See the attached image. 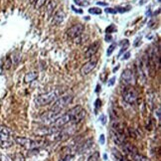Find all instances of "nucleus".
I'll use <instances>...</instances> for the list:
<instances>
[{
    "label": "nucleus",
    "instance_id": "14",
    "mask_svg": "<svg viewBox=\"0 0 161 161\" xmlns=\"http://www.w3.org/2000/svg\"><path fill=\"white\" fill-rule=\"evenodd\" d=\"M111 130L116 132H124V124L120 120H112L111 121Z\"/></svg>",
    "mask_w": 161,
    "mask_h": 161
},
{
    "label": "nucleus",
    "instance_id": "16",
    "mask_svg": "<svg viewBox=\"0 0 161 161\" xmlns=\"http://www.w3.org/2000/svg\"><path fill=\"white\" fill-rule=\"evenodd\" d=\"M38 78V73L37 72H30V73H27L24 77V82L26 84H29L32 83L33 80H35Z\"/></svg>",
    "mask_w": 161,
    "mask_h": 161
},
{
    "label": "nucleus",
    "instance_id": "40",
    "mask_svg": "<svg viewBox=\"0 0 161 161\" xmlns=\"http://www.w3.org/2000/svg\"><path fill=\"white\" fill-rule=\"evenodd\" d=\"M157 1H158V2H160V0H157Z\"/></svg>",
    "mask_w": 161,
    "mask_h": 161
},
{
    "label": "nucleus",
    "instance_id": "23",
    "mask_svg": "<svg viewBox=\"0 0 161 161\" xmlns=\"http://www.w3.org/2000/svg\"><path fill=\"white\" fill-rule=\"evenodd\" d=\"M98 160H99V153L98 152V151H96V152H94V153L88 158V161H98Z\"/></svg>",
    "mask_w": 161,
    "mask_h": 161
},
{
    "label": "nucleus",
    "instance_id": "8",
    "mask_svg": "<svg viewBox=\"0 0 161 161\" xmlns=\"http://www.w3.org/2000/svg\"><path fill=\"white\" fill-rule=\"evenodd\" d=\"M71 120H72V118H71L70 115L68 112H66V113H63V115H61L58 118H57L53 124H51V126H55V127H59V128H61V127L65 126L66 124H70Z\"/></svg>",
    "mask_w": 161,
    "mask_h": 161
},
{
    "label": "nucleus",
    "instance_id": "7",
    "mask_svg": "<svg viewBox=\"0 0 161 161\" xmlns=\"http://www.w3.org/2000/svg\"><path fill=\"white\" fill-rule=\"evenodd\" d=\"M84 31H85V26L83 24H75L67 30V36L70 39L75 40L76 38L82 35Z\"/></svg>",
    "mask_w": 161,
    "mask_h": 161
},
{
    "label": "nucleus",
    "instance_id": "29",
    "mask_svg": "<svg viewBox=\"0 0 161 161\" xmlns=\"http://www.w3.org/2000/svg\"><path fill=\"white\" fill-rule=\"evenodd\" d=\"M115 30H116L115 26L113 25V24H111V25H110V27H107V28L106 32L107 33V34H111V33H112L113 31H115Z\"/></svg>",
    "mask_w": 161,
    "mask_h": 161
},
{
    "label": "nucleus",
    "instance_id": "6",
    "mask_svg": "<svg viewBox=\"0 0 161 161\" xmlns=\"http://www.w3.org/2000/svg\"><path fill=\"white\" fill-rule=\"evenodd\" d=\"M120 83L122 85H124L125 87L133 86V85H135L136 78H135L134 73L129 69L124 70V72H122L121 76H120Z\"/></svg>",
    "mask_w": 161,
    "mask_h": 161
},
{
    "label": "nucleus",
    "instance_id": "36",
    "mask_svg": "<svg viewBox=\"0 0 161 161\" xmlns=\"http://www.w3.org/2000/svg\"><path fill=\"white\" fill-rule=\"evenodd\" d=\"M111 39H112V38H111V36L110 35V36H108V35H107L106 36V41L107 42H111Z\"/></svg>",
    "mask_w": 161,
    "mask_h": 161
},
{
    "label": "nucleus",
    "instance_id": "31",
    "mask_svg": "<svg viewBox=\"0 0 161 161\" xmlns=\"http://www.w3.org/2000/svg\"><path fill=\"white\" fill-rule=\"evenodd\" d=\"M11 64H12V61H11V59L10 58H8L7 60H6V66H5V68L6 69H10V67H11Z\"/></svg>",
    "mask_w": 161,
    "mask_h": 161
},
{
    "label": "nucleus",
    "instance_id": "26",
    "mask_svg": "<svg viewBox=\"0 0 161 161\" xmlns=\"http://www.w3.org/2000/svg\"><path fill=\"white\" fill-rule=\"evenodd\" d=\"M116 48V43H112L110 47H108V49H107V57L108 56H111L112 54V52L115 51V49Z\"/></svg>",
    "mask_w": 161,
    "mask_h": 161
},
{
    "label": "nucleus",
    "instance_id": "19",
    "mask_svg": "<svg viewBox=\"0 0 161 161\" xmlns=\"http://www.w3.org/2000/svg\"><path fill=\"white\" fill-rule=\"evenodd\" d=\"M55 7H56V3L54 2V1H50V2H48V4H47V13L49 14V15H51L52 13H53V11H54V9H55Z\"/></svg>",
    "mask_w": 161,
    "mask_h": 161
},
{
    "label": "nucleus",
    "instance_id": "2",
    "mask_svg": "<svg viewBox=\"0 0 161 161\" xmlns=\"http://www.w3.org/2000/svg\"><path fill=\"white\" fill-rule=\"evenodd\" d=\"M73 98H74V97H73L72 94H69V93L68 94H62L53 102V105H52V107H51V110L62 111L64 108H66L69 105L72 103Z\"/></svg>",
    "mask_w": 161,
    "mask_h": 161
},
{
    "label": "nucleus",
    "instance_id": "4",
    "mask_svg": "<svg viewBox=\"0 0 161 161\" xmlns=\"http://www.w3.org/2000/svg\"><path fill=\"white\" fill-rule=\"evenodd\" d=\"M122 98L129 105H134L138 98V94L132 86H127L124 87V91H122Z\"/></svg>",
    "mask_w": 161,
    "mask_h": 161
},
{
    "label": "nucleus",
    "instance_id": "24",
    "mask_svg": "<svg viewBox=\"0 0 161 161\" xmlns=\"http://www.w3.org/2000/svg\"><path fill=\"white\" fill-rule=\"evenodd\" d=\"M74 2L77 4V5L82 6V7H84V6H89V4L88 0H74Z\"/></svg>",
    "mask_w": 161,
    "mask_h": 161
},
{
    "label": "nucleus",
    "instance_id": "15",
    "mask_svg": "<svg viewBox=\"0 0 161 161\" xmlns=\"http://www.w3.org/2000/svg\"><path fill=\"white\" fill-rule=\"evenodd\" d=\"M93 145H94V140H93V139H89V140H87L86 142L83 143V144L80 145V147L78 148V152H79V153H84V152H86V151H88L89 148L92 147Z\"/></svg>",
    "mask_w": 161,
    "mask_h": 161
},
{
    "label": "nucleus",
    "instance_id": "25",
    "mask_svg": "<svg viewBox=\"0 0 161 161\" xmlns=\"http://www.w3.org/2000/svg\"><path fill=\"white\" fill-rule=\"evenodd\" d=\"M89 12L91 14H94V15H99V14H102V9H99L98 7H93L91 9H89Z\"/></svg>",
    "mask_w": 161,
    "mask_h": 161
},
{
    "label": "nucleus",
    "instance_id": "5",
    "mask_svg": "<svg viewBox=\"0 0 161 161\" xmlns=\"http://www.w3.org/2000/svg\"><path fill=\"white\" fill-rule=\"evenodd\" d=\"M61 115H62V113H61V111H59L50 110L48 111H45L44 113H42L40 116V120L43 124L51 125Z\"/></svg>",
    "mask_w": 161,
    "mask_h": 161
},
{
    "label": "nucleus",
    "instance_id": "38",
    "mask_svg": "<svg viewBox=\"0 0 161 161\" xmlns=\"http://www.w3.org/2000/svg\"><path fill=\"white\" fill-rule=\"evenodd\" d=\"M98 5H101V6H107V3H103V2H98Z\"/></svg>",
    "mask_w": 161,
    "mask_h": 161
},
{
    "label": "nucleus",
    "instance_id": "28",
    "mask_svg": "<svg viewBox=\"0 0 161 161\" xmlns=\"http://www.w3.org/2000/svg\"><path fill=\"white\" fill-rule=\"evenodd\" d=\"M116 9V11L117 12H120V13H124V12H127V11H129V9H130V7L129 6H127V7H117V8H115Z\"/></svg>",
    "mask_w": 161,
    "mask_h": 161
},
{
    "label": "nucleus",
    "instance_id": "1",
    "mask_svg": "<svg viewBox=\"0 0 161 161\" xmlns=\"http://www.w3.org/2000/svg\"><path fill=\"white\" fill-rule=\"evenodd\" d=\"M62 94H63L62 89H54L53 91H50L46 94H40V96H38L35 98V103L39 107L48 106V105H50V103L54 102Z\"/></svg>",
    "mask_w": 161,
    "mask_h": 161
},
{
    "label": "nucleus",
    "instance_id": "22",
    "mask_svg": "<svg viewBox=\"0 0 161 161\" xmlns=\"http://www.w3.org/2000/svg\"><path fill=\"white\" fill-rule=\"evenodd\" d=\"M35 9H40L41 7H43L45 4H46V1L47 0H35Z\"/></svg>",
    "mask_w": 161,
    "mask_h": 161
},
{
    "label": "nucleus",
    "instance_id": "3",
    "mask_svg": "<svg viewBox=\"0 0 161 161\" xmlns=\"http://www.w3.org/2000/svg\"><path fill=\"white\" fill-rule=\"evenodd\" d=\"M14 141L19 144L22 147H24L26 149L33 150L41 147L42 145L44 144V141H39V140H32L30 138H27V137H21V136H16L14 137Z\"/></svg>",
    "mask_w": 161,
    "mask_h": 161
},
{
    "label": "nucleus",
    "instance_id": "21",
    "mask_svg": "<svg viewBox=\"0 0 161 161\" xmlns=\"http://www.w3.org/2000/svg\"><path fill=\"white\" fill-rule=\"evenodd\" d=\"M21 60V57H20V54L18 53V52H15L13 55H12V61L14 64H18L19 62H20Z\"/></svg>",
    "mask_w": 161,
    "mask_h": 161
},
{
    "label": "nucleus",
    "instance_id": "10",
    "mask_svg": "<svg viewBox=\"0 0 161 161\" xmlns=\"http://www.w3.org/2000/svg\"><path fill=\"white\" fill-rule=\"evenodd\" d=\"M99 48H101V42L99 41H96L92 45H89L88 47L87 51L85 52V58H88V59L93 58V57L97 54V52L98 51Z\"/></svg>",
    "mask_w": 161,
    "mask_h": 161
},
{
    "label": "nucleus",
    "instance_id": "9",
    "mask_svg": "<svg viewBox=\"0 0 161 161\" xmlns=\"http://www.w3.org/2000/svg\"><path fill=\"white\" fill-rule=\"evenodd\" d=\"M97 63H98L97 59H92V60L88 61V62L86 64H84L83 67L80 68V74L83 76L89 75L94 68L97 67Z\"/></svg>",
    "mask_w": 161,
    "mask_h": 161
},
{
    "label": "nucleus",
    "instance_id": "27",
    "mask_svg": "<svg viewBox=\"0 0 161 161\" xmlns=\"http://www.w3.org/2000/svg\"><path fill=\"white\" fill-rule=\"evenodd\" d=\"M121 45H122V47H121V52H120V53H122V52L125 51L127 49V47H128V45H129L128 40H122Z\"/></svg>",
    "mask_w": 161,
    "mask_h": 161
},
{
    "label": "nucleus",
    "instance_id": "37",
    "mask_svg": "<svg viewBox=\"0 0 161 161\" xmlns=\"http://www.w3.org/2000/svg\"><path fill=\"white\" fill-rule=\"evenodd\" d=\"M72 9H73V10H74L75 12H77V13H79V14H82V13H83V11H82V10H77V9H76L74 6H72Z\"/></svg>",
    "mask_w": 161,
    "mask_h": 161
},
{
    "label": "nucleus",
    "instance_id": "33",
    "mask_svg": "<svg viewBox=\"0 0 161 161\" xmlns=\"http://www.w3.org/2000/svg\"><path fill=\"white\" fill-rule=\"evenodd\" d=\"M99 142H101V144H105V135L103 134H102L99 137Z\"/></svg>",
    "mask_w": 161,
    "mask_h": 161
},
{
    "label": "nucleus",
    "instance_id": "39",
    "mask_svg": "<svg viewBox=\"0 0 161 161\" xmlns=\"http://www.w3.org/2000/svg\"><path fill=\"white\" fill-rule=\"evenodd\" d=\"M102 124H106V117L102 115Z\"/></svg>",
    "mask_w": 161,
    "mask_h": 161
},
{
    "label": "nucleus",
    "instance_id": "17",
    "mask_svg": "<svg viewBox=\"0 0 161 161\" xmlns=\"http://www.w3.org/2000/svg\"><path fill=\"white\" fill-rule=\"evenodd\" d=\"M132 158H133L134 161H148V158L144 156L143 154H140V153H135L133 156H132Z\"/></svg>",
    "mask_w": 161,
    "mask_h": 161
},
{
    "label": "nucleus",
    "instance_id": "12",
    "mask_svg": "<svg viewBox=\"0 0 161 161\" xmlns=\"http://www.w3.org/2000/svg\"><path fill=\"white\" fill-rule=\"evenodd\" d=\"M121 146H122V151H124V152L127 155L133 156L135 153L138 152V150H137V148L135 147V146L133 144L129 143V142H124Z\"/></svg>",
    "mask_w": 161,
    "mask_h": 161
},
{
    "label": "nucleus",
    "instance_id": "11",
    "mask_svg": "<svg viewBox=\"0 0 161 161\" xmlns=\"http://www.w3.org/2000/svg\"><path fill=\"white\" fill-rule=\"evenodd\" d=\"M111 138L115 141V143L117 145H122L125 141H126V134L124 132H116L111 130Z\"/></svg>",
    "mask_w": 161,
    "mask_h": 161
},
{
    "label": "nucleus",
    "instance_id": "20",
    "mask_svg": "<svg viewBox=\"0 0 161 161\" xmlns=\"http://www.w3.org/2000/svg\"><path fill=\"white\" fill-rule=\"evenodd\" d=\"M0 132H1V133H3V134L9 135V136L13 134L12 130L10 128H8V127L5 126V125H0Z\"/></svg>",
    "mask_w": 161,
    "mask_h": 161
},
{
    "label": "nucleus",
    "instance_id": "30",
    "mask_svg": "<svg viewBox=\"0 0 161 161\" xmlns=\"http://www.w3.org/2000/svg\"><path fill=\"white\" fill-rule=\"evenodd\" d=\"M106 12L107 13H111V14H116L117 13L115 8H107L106 9Z\"/></svg>",
    "mask_w": 161,
    "mask_h": 161
},
{
    "label": "nucleus",
    "instance_id": "34",
    "mask_svg": "<svg viewBox=\"0 0 161 161\" xmlns=\"http://www.w3.org/2000/svg\"><path fill=\"white\" fill-rule=\"evenodd\" d=\"M129 56H130V53H129V52H127V53L124 54V57H122V60H126V59H128V58H129Z\"/></svg>",
    "mask_w": 161,
    "mask_h": 161
},
{
    "label": "nucleus",
    "instance_id": "35",
    "mask_svg": "<svg viewBox=\"0 0 161 161\" xmlns=\"http://www.w3.org/2000/svg\"><path fill=\"white\" fill-rule=\"evenodd\" d=\"M115 78H111V82L108 83V86H112V85L115 84Z\"/></svg>",
    "mask_w": 161,
    "mask_h": 161
},
{
    "label": "nucleus",
    "instance_id": "18",
    "mask_svg": "<svg viewBox=\"0 0 161 161\" xmlns=\"http://www.w3.org/2000/svg\"><path fill=\"white\" fill-rule=\"evenodd\" d=\"M112 154L115 155V157L116 158L117 161H130V160H128L127 158L124 157V156H122L120 152H118L117 150H115V149H113V150H112Z\"/></svg>",
    "mask_w": 161,
    "mask_h": 161
},
{
    "label": "nucleus",
    "instance_id": "32",
    "mask_svg": "<svg viewBox=\"0 0 161 161\" xmlns=\"http://www.w3.org/2000/svg\"><path fill=\"white\" fill-rule=\"evenodd\" d=\"M160 111H161L160 107L158 106V107H157V111L155 110V115H157V120H160Z\"/></svg>",
    "mask_w": 161,
    "mask_h": 161
},
{
    "label": "nucleus",
    "instance_id": "13",
    "mask_svg": "<svg viewBox=\"0 0 161 161\" xmlns=\"http://www.w3.org/2000/svg\"><path fill=\"white\" fill-rule=\"evenodd\" d=\"M65 19V13L63 10H58L54 15H53V18H52V23H53L54 25H60L61 23L64 21Z\"/></svg>",
    "mask_w": 161,
    "mask_h": 161
}]
</instances>
